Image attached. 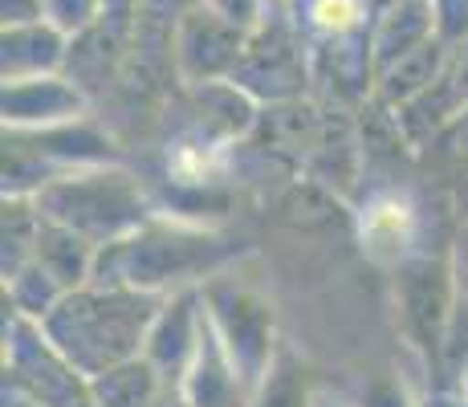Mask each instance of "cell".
Returning a JSON list of instances; mask_svg holds the SVG:
<instances>
[]
</instances>
